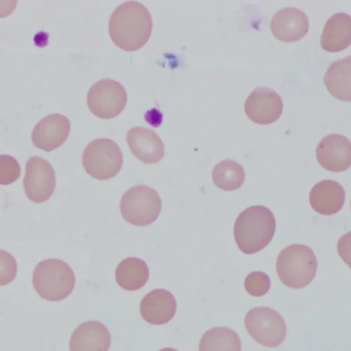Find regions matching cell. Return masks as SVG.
<instances>
[{
    "mask_svg": "<svg viewBox=\"0 0 351 351\" xmlns=\"http://www.w3.org/2000/svg\"><path fill=\"white\" fill-rule=\"evenodd\" d=\"M153 29L148 10L138 2L129 1L118 7L110 17L109 32L121 49L134 52L146 45Z\"/></svg>",
    "mask_w": 351,
    "mask_h": 351,
    "instance_id": "obj_1",
    "label": "cell"
},
{
    "mask_svg": "<svg viewBox=\"0 0 351 351\" xmlns=\"http://www.w3.org/2000/svg\"><path fill=\"white\" fill-rule=\"evenodd\" d=\"M276 230L273 213L263 206H253L240 213L234 227L235 241L241 252L254 254L272 240Z\"/></svg>",
    "mask_w": 351,
    "mask_h": 351,
    "instance_id": "obj_2",
    "label": "cell"
},
{
    "mask_svg": "<svg viewBox=\"0 0 351 351\" xmlns=\"http://www.w3.org/2000/svg\"><path fill=\"white\" fill-rule=\"evenodd\" d=\"M317 261L313 250L306 245L293 244L278 255L276 271L282 282L293 289H302L314 279Z\"/></svg>",
    "mask_w": 351,
    "mask_h": 351,
    "instance_id": "obj_3",
    "label": "cell"
},
{
    "mask_svg": "<svg viewBox=\"0 0 351 351\" xmlns=\"http://www.w3.org/2000/svg\"><path fill=\"white\" fill-rule=\"evenodd\" d=\"M75 275L68 263L56 258L40 262L36 267L33 283L44 299L59 302L68 298L75 286Z\"/></svg>",
    "mask_w": 351,
    "mask_h": 351,
    "instance_id": "obj_4",
    "label": "cell"
},
{
    "mask_svg": "<svg viewBox=\"0 0 351 351\" xmlns=\"http://www.w3.org/2000/svg\"><path fill=\"white\" fill-rule=\"evenodd\" d=\"M83 165L93 178L108 180L117 176L123 165L121 148L112 140L99 138L86 147L83 154Z\"/></svg>",
    "mask_w": 351,
    "mask_h": 351,
    "instance_id": "obj_5",
    "label": "cell"
},
{
    "mask_svg": "<svg viewBox=\"0 0 351 351\" xmlns=\"http://www.w3.org/2000/svg\"><path fill=\"white\" fill-rule=\"evenodd\" d=\"M120 208L127 222L136 226H147L160 216L162 200L156 190L147 186L139 185L130 189L123 195Z\"/></svg>",
    "mask_w": 351,
    "mask_h": 351,
    "instance_id": "obj_6",
    "label": "cell"
},
{
    "mask_svg": "<svg viewBox=\"0 0 351 351\" xmlns=\"http://www.w3.org/2000/svg\"><path fill=\"white\" fill-rule=\"evenodd\" d=\"M245 326L256 342L267 347L280 346L287 335V325L281 315L267 306L251 308L245 315Z\"/></svg>",
    "mask_w": 351,
    "mask_h": 351,
    "instance_id": "obj_7",
    "label": "cell"
},
{
    "mask_svg": "<svg viewBox=\"0 0 351 351\" xmlns=\"http://www.w3.org/2000/svg\"><path fill=\"white\" fill-rule=\"evenodd\" d=\"M87 102L95 116L102 119H112L125 110L128 94L121 84L112 80H103L91 87Z\"/></svg>",
    "mask_w": 351,
    "mask_h": 351,
    "instance_id": "obj_8",
    "label": "cell"
},
{
    "mask_svg": "<svg viewBox=\"0 0 351 351\" xmlns=\"http://www.w3.org/2000/svg\"><path fill=\"white\" fill-rule=\"evenodd\" d=\"M56 186V172L46 160L34 156L26 165L24 186L28 198L37 204L49 200Z\"/></svg>",
    "mask_w": 351,
    "mask_h": 351,
    "instance_id": "obj_9",
    "label": "cell"
},
{
    "mask_svg": "<svg viewBox=\"0 0 351 351\" xmlns=\"http://www.w3.org/2000/svg\"><path fill=\"white\" fill-rule=\"evenodd\" d=\"M283 103L280 96L274 90L261 87L255 89L247 98L245 112L254 123L269 125L282 115Z\"/></svg>",
    "mask_w": 351,
    "mask_h": 351,
    "instance_id": "obj_10",
    "label": "cell"
},
{
    "mask_svg": "<svg viewBox=\"0 0 351 351\" xmlns=\"http://www.w3.org/2000/svg\"><path fill=\"white\" fill-rule=\"evenodd\" d=\"M316 157L326 170L335 173L344 171L351 164L350 141L341 134L328 135L318 144Z\"/></svg>",
    "mask_w": 351,
    "mask_h": 351,
    "instance_id": "obj_11",
    "label": "cell"
},
{
    "mask_svg": "<svg viewBox=\"0 0 351 351\" xmlns=\"http://www.w3.org/2000/svg\"><path fill=\"white\" fill-rule=\"evenodd\" d=\"M71 129V122L66 117L60 114L49 115L35 127L32 135L33 143L43 151H54L66 141Z\"/></svg>",
    "mask_w": 351,
    "mask_h": 351,
    "instance_id": "obj_12",
    "label": "cell"
},
{
    "mask_svg": "<svg viewBox=\"0 0 351 351\" xmlns=\"http://www.w3.org/2000/svg\"><path fill=\"white\" fill-rule=\"evenodd\" d=\"M309 28L308 19L300 9L287 8L273 16L270 29L276 38L285 43H294L303 38Z\"/></svg>",
    "mask_w": 351,
    "mask_h": 351,
    "instance_id": "obj_13",
    "label": "cell"
},
{
    "mask_svg": "<svg viewBox=\"0 0 351 351\" xmlns=\"http://www.w3.org/2000/svg\"><path fill=\"white\" fill-rule=\"evenodd\" d=\"M127 142L132 153L145 164L160 162L165 156V145L153 130L136 127L129 130Z\"/></svg>",
    "mask_w": 351,
    "mask_h": 351,
    "instance_id": "obj_14",
    "label": "cell"
},
{
    "mask_svg": "<svg viewBox=\"0 0 351 351\" xmlns=\"http://www.w3.org/2000/svg\"><path fill=\"white\" fill-rule=\"evenodd\" d=\"M177 302L169 291L159 289L148 293L141 302V313L147 322L162 325L170 322L176 315Z\"/></svg>",
    "mask_w": 351,
    "mask_h": 351,
    "instance_id": "obj_15",
    "label": "cell"
},
{
    "mask_svg": "<svg viewBox=\"0 0 351 351\" xmlns=\"http://www.w3.org/2000/svg\"><path fill=\"white\" fill-rule=\"evenodd\" d=\"M111 335L108 328L98 321H88L73 332L70 341L71 351H108Z\"/></svg>",
    "mask_w": 351,
    "mask_h": 351,
    "instance_id": "obj_16",
    "label": "cell"
},
{
    "mask_svg": "<svg viewBox=\"0 0 351 351\" xmlns=\"http://www.w3.org/2000/svg\"><path fill=\"white\" fill-rule=\"evenodd\" d=\"M309 202L312 208L323 215L338 213L345 202L343 186L333 180H323L316 184L311 191Z\"/></svg>",
    "mask_w": 351,
    "mask_h": 351,
    "instance_id": "obj_17",
    "label": "cell"
},
{
    "mask_svg": "<svg viewBox=\"0 0 351 351\" xmlns=\"http://www.w3.org/2000/svg\"><path fill=\"white\" fill-rule=\"evenodd\" d=\"M322 49L330 53L341 51L351 44V18L343 12L332 15L326 21L320 39Z\"/></svg>",
    "mask_w": 351,
    "mask_h": 351,
    "instance_id": "obj_18",
    "label": "cell"
},
{
    "mask_svg": "<svg viewBox=\"0 0 351 351\" xmlns=\"http://www.w3.org/2000/svg\"><path fill=\"white\" fill-rule=\"evenodd\" d=\"M324 83L328 92L343 101L351 100V57L331 64L325 73Z\"/></svg>",
    "mask_w": 351,
    "mask_h": 351,
    "instance_id": "obj_19",
    "label": "cell"
},
{
    "mask_svg": "<svg viewBox=\"0 0 351 351\" xmlns=\"http://www.w3.org/2000/svg\"><path fill=\"white\" fill-rule=\"evenodd\" d=\"M149 278V269L146 262L136 257L122 261L116 269V280L123 289L137 291L143 287Z\"/></svg>",
    "mask_w": 351,
    "mask_h": 351,
    "instance_id": "obj_20",
    "label": "cell"
},
{
    "mask_svg": "<svg viewBox=\"0 0 351 351\" xmlns=\"http://www.w3.org/2000/svg\"><path fill=\"white\" fill-rule=\"evenodd\" d=\"M199 351H241V341L234 330L215 327L203 335Z\"/></svg>",
    "mask_w": 351,
    "mask_h": 351,
    "instance_id": "obj_21",
    "label": "cell"
},
{
    "mask_svg": "<svg viewBox=\"0 0 351 351\" xmlns=\"http://www.w3.org/2000/svg\"><path fill=\"white\" fill-rule=\"evenodd\" d=\"M213 180L215 184L225 191H233L240 189L245 178L243 167L231 160H223L213 169Z\"/></svg>",
    "mask_w": 351,
    "mask_h": 351,
    "instance_id": "obj_22",
    "label": "cell"
},
{
    "mask_svg": "<svg viewBox=\"0 0 351 351\" xmlns=\"http://www.w3.org/2000/svg\"><path fill=\"white\" fill-rule=\"evenodd\" d=\"M21 176V167L18 160L9 155L0 156V184L10 185Z\"/></svg>",
    "mask_w": 351,
    "mask_h": 351,
    "instance_id": "obj_23",
    "label": "cell"
},
{
    "mask_svg": "<svg viewBox=\"0 0 351 351\" xmlns=\"http://www.w3.org/2000/svg\"><path fill=\"white\" fill-rule=\"evenodd\" d=\"M271 287L270 278L262 271H253L245 280V288L247 293L255 297L265 295Z\"/></svg>",
    "mask_w": 351,
    "mask_h": 351,
    "instance_id": "obj_24",
    "label": "cell"
},
{
    "mask_svg": "<svg viewBox=\"0 0 351 351\" xmlns=\"http://www.w3.org/2000/svg\"><path fill=\"white\" fill-rule=\"evenodd\" d=\"M17 273L16 258L7 251L0 250V286L11 283L16 278Z\"/></svg>",
    "mask_w": 351,
    "mask_h": 351,
    "instance_id": "obj_25",
    "label": "cell"
},
{
    "mask_svg": "<svg viewBox=\"0 0 351 351\" xmlns=\"http://www.w3.org/2000/svg\"><path fill=\"white\" fill-rule=\"evenodd\" d=\"M17 1H0V18L11 15L17 7Z\"/></svg>",
    "mask_w": 351,
    "mask_h": 351,
    "instance_id": "obj_26",
    "label": "cell"
},
{
    "mask_svg": "<svg viewBox=\"0 0 351 351\" xmlns=\"http://www.w3.org/2000/svg\"><path fill=\"white\" fill-rule=\"evenodd\" d=\"M159 351H178V350L173 348H165L163 349L160 350Z\"/></svg>",
    "mask_w": 351,
    "mask_h": 351,
    "instance_id": "obj_27",
    "label": "cell"
}]
</instances>
